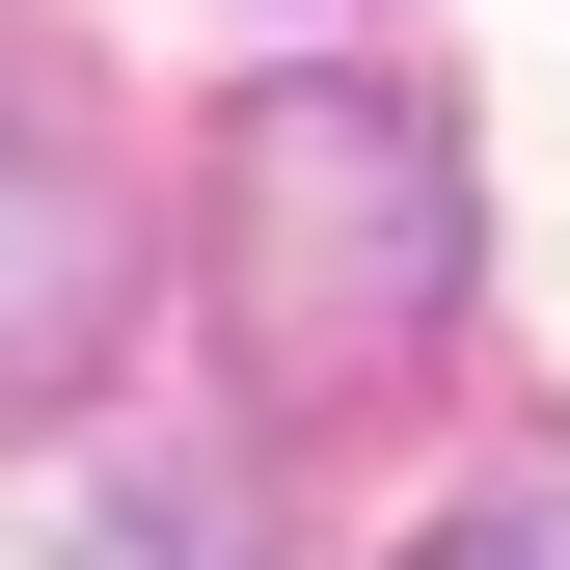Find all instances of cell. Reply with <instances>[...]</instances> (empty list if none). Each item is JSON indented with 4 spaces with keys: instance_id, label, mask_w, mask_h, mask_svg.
Returning <instances> with one entry per match:
<instances>
[{
    "instance_id": "6da1fadb",
    "label": "cell",
    "mask_w": 570,
    "mask_h": 570,
    "mask_svg": "<svg viewBox=\"0 0 570 570\" xmlns=\"http://www.w3.org/2000/svg\"><path fill=\"white\" fill-rule=\"evenodd\" d=\"M462 245H489V190L407 82H272L218 136V299L272 353V407H381L462 326Z\"/></svg>"
},
{
    "instance_id": "7a4b0ae2",
    "label": "cell",
    "mask_w": 570,
    "mask_h": 570,
    "mask_svg": "<svg viewBox=\"0 0 570 570\" xmlns=\"http://www.w3.org/2000/svg\"><path fill=\"white\" fill-rule=\"evenodd\" d=\"M136 326V190H109V109L55 82V55H0V435L28 407H82Z\"/></svg>"
},
{
    "instance_id": "3957f363",
    "label": "cell",
    "mask_w": 570,
    "mask_h": 570,
    "mask_svg": "<svg viewBox=\"0 0 570 570\" xmlns=\"http://www.w3.org/2000/svg\"><path fill=\"white\" fill-rule=\"evenodd\" d=\"M407 570H570V462H517V489H462Z\"/></svg>"
}]
</instances>
